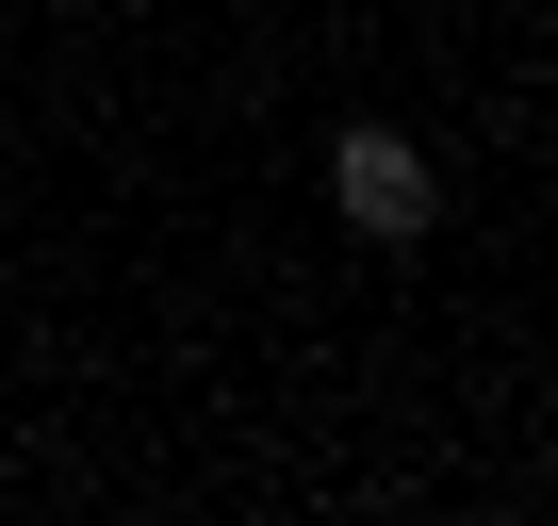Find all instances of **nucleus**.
Here are the masks:
<instances>
[{"instance_id":"f257e3e1","label":"nucleus","mask_w":558,"mask_h":526,"mask_svg":"<svg viewBox=\"0 0 558 526\" xmlns=\"http://www.w3.org/2000/svg\"><path fill=\"white\" fill-rule=\"evenodd\" d=\"M329 198H345V230L411 247V230H427V148H411V132H345V148H329Z\"/></svg>"}]
</instances>
